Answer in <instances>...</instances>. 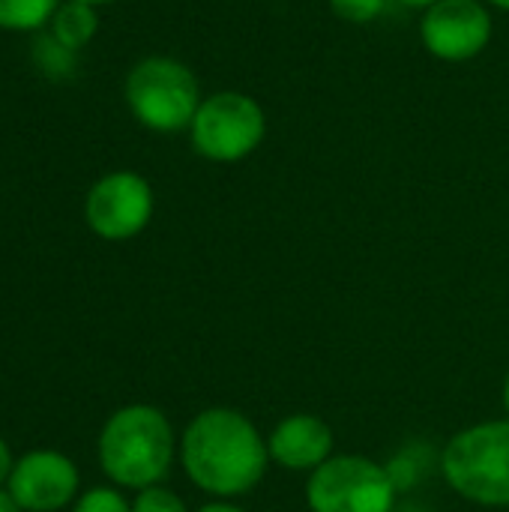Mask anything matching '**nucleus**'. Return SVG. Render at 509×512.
Returning a JSON list of instances; mask_svg holds the SVG:
<instances>
[{"mask_svg":"<svg viewBox=\"0 0 509 512\" xmlns=\"http://www.w3.org/2000/svg\"><path fill=\"white\" fill-rule=\"evenodd\" d=\"M180 462L201 492L228 501L249 495L264 480L270 450L246 414L234 408H207L186 426Z\"/></svg>","mask_w":509,"mask_h":512,"instance_id":"1","label":"nucleus"},{"mask_svg":"<svg viewBox=\"0 0 509 512\" xmlns=\"http://www.w3.org/2000/svg\"><path fill=\"white\" fill-rule=\"evenodd\" d=\"M174 462V429L153 405L114 411L99 432V465L120 489L159 486Z\"/></svg>","mask_w":509,"mask_h":512,"instance_id":"2","label":"nucleus"},{"mask_svg":"<svg viewBox=\"0 0 509 512\" xmlns=\"http://www.w3.org/2000/svg\"><path fill=\"white\" fill-rule=\"evenodd\" d=\"M123 99L129 114L159 135L189 129L204 102L195 72L165 54L144 57L126 72Z\"/></svg>","mask_w":509,"mask_h":512,"instance_id":"3","label":"nucleus"},{"mask_svg":"<svg viewBox=\"0 0 509 512\" xmlns=\"http://www.w3.org/2000/svg\"><path fill=\"white\" fill-rule=\"evenodd\" d=\"M447 486L471 504L509 507V420H492L453 435L441 453Z\"/></svg>","mask_w":509,"mask_h":512,"instance_id":"4","label":"nucleus"},{"mask_svg":"<svg viewBox=\"0 0 509 512\" xmlns=\"http://www.w3.org/2000/svg\"><path fill=\"white\" fill-rule=\"evenodd\" d=\"M267 135V114L261 102L240 90H219L207 96L189 126L192 150L219 165L252 156Z\"/></svg>","mask_w":509,"mask_h":512,"instance_id":"5","label":"nucleus"},{"mask_svg":"<svg viewBox=\"0 0 509 512\" xmlns=\"http://www.w3.org/2000/svg\"><path fill=\"white\" fill-rule=\"evenodd\" d=\"M396 483L384 465L366 456H333L309 474L306 504L312 512H393Z\"/></svg>","mask_w":509,"mask_h":512,"instance_id":"6","label":"nucleus"},{"mask_svg":"<svg viewBox=\"0 0 509 512\" xmlns=\"http://www.w3.org/2000/svg\"><path fill=\"white\" fill-rule=\"evenodd\" d=\"M153 189L135 171H111L99 177L84 198L87 228L108 240L123 243L138 237L153 219Z\"/></svg>","mask_w":509,"mask_h":512,"instance_id":"7","label":"nucleus"},{"mask_svg":"<svg viewBox=\"0 0 509 512\" xmlns=\"http://www.w3.org/2000/svg\"><path fill=\"white\" fill-rule=\"evenodd\" d=\"M420 39L438 60H474L492 42V12L483 0H438L420 18Z\"/></svg>","mask_w":509,"mask_h":512,"instance_id":"8","label":"nucleus"},{"mask_svg":"<svg viewBox=\"0 0 509 512\" xmlns=\"http://www.w3.org/2000/svg\"><path fill=\"white\" fill-rule=\"evenodd\" d=\"M6 492L21 512L63 510L78 492V468L57 450H33L15 462Z\"/></svg>","mask_w":509,"mask_h":512,"instance_id":"9","label":"nucleus"},{"mask_svg":"<svg viewBox=\"0 0 509 512\" xmlns=\"http://www.w3.org/2000/svg\"><path fill=\"white\" fill-rule=\"evenodd\" d=\"M270 462L285 471H318L333 459V429L315 414H291L267 438Z\"/></svg>","mask_w":509,"mask_h":512,"instance_id":"10","label":"nucleus"},{"mask_svg":"<svg viewBox=\"0 0 509 512\" xmlns=\"http://www.w3.org/2000/svg\"><path fill=\"white\" fill-rule=\"evenodd\" d=\"M57 42H63L72 51H81L93 42L96 30H99V12L96 6L78 3V0H63L57 6V12L51 15L48 27H45Z\"/></svg>","mask_w":509,"mask_h":512,"instance_id":"11","label":"nucleus"},{"mask_svg":"<svg viewBox=\"0 0 509 512\" xmlns=\"http://www.w3.org/2000/svg\"><path fill=\"white\" fill-rule=\"evenodd\" d=\"M63 0H0V30L42 33Z\"/></svg>","mask_w":509,"mask_h":512,"instance_id":"12","label":"nucleus"},{"mask_svg":"<svg viewBox=\"0 0 509 512\" xmlns=\"http://www.w3.org/2000/svg\"><path fill=\"white\" fill-rule=\"evenodd\" d=\"M30 60L51 81H66L78 69V51H72L63 42H57L48 30L36 33V39L30 45Z\"/></svg>","mask_w":509,"mask_h":512,"instance_id":"13","label":"nucleus"},{"mask_svg":"<svg viewBox=\"0 0 509 512\" xmlns=\"http://www.w3.org/2000/svg\"><path fill=\"white\" fill-rule=\"evenodd\" d=\"M384 9H387V0H330V12L348 24H369L381 18Z\"/></svg>","mask_w":509,"mask_h":512,"instance_id":"14","label":"nucleus"},{"mask_svg":"<svg viewBox=\"0 0 509 512\" xmlns=\"http://www.w3.org/2000/svg\"><path fill=\"white\" fill-rule=\"evenodd\" d=\"M72 512H132V504L117 489L96 486V489H87L78 498V504H75Z\"/></svg>","mask_w":509,"mask_h":512,"instance_id":"15","label":"nucleus"},{"mask_svg":"<svg viewBox=\"0 0 509 512\" xmlns=\"http://www.w3.org/2000/svg\"><path fill=\"white\" fill-rule=\"evenodd\" d=\"M132 512H189L183 498L174 495L171 489H162V486H150V489H141Z\"/></svg>","mask_w":509,"mask_h":512,"instance_id":"16","label":"nucleus"},{"mask_svg":"<svg viewBox=\"0 0 509 512\" xmlns=\"http://www.w3.org/2000/svg\"><path fill=\"white\" fill-rule=\"evenodd\" d=\"M12 471H15L12 450H9V444L0 438V489H6V483H9V477H12Z\"/></svg>","mask_w":509,"mask_h":512,"instance_id":"17","label":"nucleus"},{"mask_svg":"<svg viewBox=\"0 0 509 512\" xmlns=\"http://www.w3.org/2000/svg\"><path fill=\"white\" fill-rule=\"evenodd\" d=\"M198 512H246V510H240V507H234V504H228V501H216V504L201 507Z\"/></svg>","mask_w":509,"mask_h":512,"instance_id":"18","label":"nucleus"},{"mask_svg":"<svg viewBox=\"0 0 509 512\" xmlns=\"http://www.w3.org/2000/svg\"><path fill=\"white\" fill-rule=\"evenodd\" d=\"M396 3H402V6H408V9H420V12H426L429 6H435L438 0H396Z\"/></svg>","mask_w":509,"mask_h":512,"instance_id":"19","label":"nucleus"},{"mask_svg":"<svg viewBox=\"0 0 509 512\" xmlns=\"http://www.w3.org/2000/svg\"><path fill=\"white\" fill-rule=\"evenodd\" d=\"M0 512H21L18 510V504L9 498V492H6V489H0Z\"/></svg>","mask_w":509,"mask_h":512,"instance_id":"20","label":"nucleus"},{"mask_svg":"<svg viewBox=\"0 0 509 512\" xmlns=\"http://www.w3.org/2000/svg\"><path fill=\"white\" fill-rule=\"evenodd\" d=\"M486 6H495V9H504V12H509V0H483Z\"/></svg>","mask_w":509,"mask_h":512,"instance_id":"21","label":"nucleus"},{"mask_svg":"<svg viewBox=\"0 0 509 512\" xmlns=\"http://www.w3.org/2000/svg\"><path fill=\"white\" fill-rule=\"evenodd\" d=\"M78 3H87V6H108V3H117V0H78Z\"/></svg>","mask_w":509,"mask_h":512,"instance_id":"22","label":"nucleus"},{"mask_svg":"<svg viewBox=\"0 0 509 512\" xmlns=\"http://www.w3.org/2000/svg\"><path fill=\"white\" fill-rule=\"evenodd\" d=\"M504 405H507V414H509V375H507V381H504Z\"/></svg>","mask_w":509,"mask_h":512,"instance_id":"23","label":"nucleus"}]
</instances>
